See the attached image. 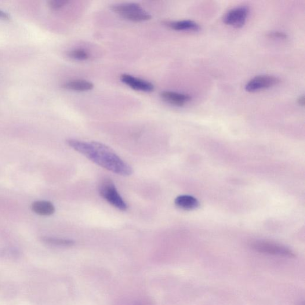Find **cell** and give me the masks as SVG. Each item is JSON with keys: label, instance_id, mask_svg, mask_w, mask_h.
<instances>
[{"label": "cell", "instance_id": "cell-1", "mask_svg": "<svg viewBox=\"0 0 305 305\" xmlns=\"http://www.w3.org/2000/svg\"><path fill=\"white\" fill-rule=\"evenodd\" d=\"M67 143L91 161L110 171L122 176L132 175V167L106 145L96 141L86 142L75 139L68 140Z\"/></svg>", "mask_w": 305, "mask_h": 305}, {"label": "cell", "instance_id": "cell-2", "mask_svg": "<svg viewBox=\"0 0 305 305\" xmlns=\"http://www.w3.org/2000/svg\"><path fill=\"white\" fill-rule=\"evenodd\" d=\"M111 9L116 14L133 21L139 23L151 19L150 14L137 3L119 4L112 6Z\"/></svg>", "mask_w": 305, "mask_h": 305}, {"label": "cell", "instance_id": "cell-3", "mask_svg": "<svg viewBox=\"0 0 305 305\" xmlns=\"http://www.w3.org/2000/svg\"><path fill=\"white\" fill-rule=\"evenodd\" d=\"M99 191L101 197L121 210H125L127 205L119 194L113 181L110 179H105L100 184Z\"/></svg>", "mask_w": 305, "mask_h": 305}, {"label": "cell", "instance_id": "cell-4", "mask_svg": "<svg viewBox=\"0 0 305 305\" xmlns=\"http://www.w3.org/2000/svg\"><path fill=\"white\" fill-rule=\"evenodd\" d=\"M252 247L256 251L267 255L287 257L295 256V253L290 249L273 242L257 241L252 243Z\"/></svg>", "mask_w": 305, "mask_h": 305}, {"label": "cell", "instance_id": "cell-5", "mask_svg": "<svg viewBox=\"0 0 305 305\" xmlns=\"http://www.w3.org/2000/svg\"><path fill=\"white\" fill-rule=\"evenodd\" d=\"M249 12V8L247 6L235 7L224 14V23L235 28H241L245 25Z\"/></svg>", "mask_w": 305, "mask_h": 305}, {"label": "cell", "instance_id": "cell-6", "mask_svg": "<svg viewBox=\"0 0 305 305\" xmlns=\"http://www.w3.org/2000/svg\"><path fill=\"white\" fill-rule=\"evenodd\" d=\"M278 78L271 75H260L250 79L245 85V90L248 92H255L257 91L270 88L278 84Z\"/></svg>", "mask_w": 305, "mask_h": 305}, {"label": "cell", "instance_id": "cell-7", "mask_svg": "<svg viewBox=\"0 0 305 305\" xmlns=\"http://www.w3.org/2000/svg\"><path fill=\"white\" fill-rule=\"evenodd\" d=\"M121 80L125 85L137 91L148 93L152 92L155 89L154 85L151 82L128 74L122 75Z\"/></svg>", "mask_w": 305, "mask_h": 305}, {"label": "cell", "instance_id": "cell-8", "mask_svg": "<svg viewBox=\"0 0 305 305\" xmlns=\"http://www.w3.org/2000/svg\"><path fill=\"white\" fill-rule=\"evenodd\" d=\"M161 97L165 102L177 106H183L190 102L191 100V97L188 94L170 92V91L162 92Z\"/></svg>", "mask_w": 305, "mask_h": 305}, {"label": "cell", "instance_id": "cell-9", "mask_svg": "<svg viewBox=\"0 0 305 305\" xmlns=\"http://www.w3.org/2000/svg\"><path fill=\"white\" fill-rule=\"evenodd\" d=\"M163 24L176 31H198L201 30V27L198 23L190 20L165 21Z\"/></svg>", "mask_w": 305, "mask_h": 305}, {"label": "cell", "instance_id": "cell-10", "mask_svg": "<svg viewBox=\"0 0 305 305\" xmlns=\"http://www.w3.org/2000/svg\"><path fill=\"white\" fill-rule=\"evenodd\" d=\"M175 204L180 209L190 210L198 208L199 202L197 199L189 195L178 196L175 200Z\"/></svg>", "mask_w": 305, "mask_h": 305}, {"label": "cell", "instance_id": "cell-11", "mask_svg": "<svg viewBox=\"0 0 305 305\" xmlns=\"http://www.w3.org/2000/svg\"><path fill=\"white\" fill-rule=\"evenodd\" d=\"M32 210L38 215L50 216L55 212V208L52 203L48 201H37L32 203Z\"/></svg>", "mask_w": 305, "mask_h": 305}, {"label": "cell", "instance_id": "cell-12", "mask_svg": "<svg viewBox=\"0 0 305 305\" xmlns=\"http://www.w3.org/2000/svg\"><path fill=\"white\" fill-rule=\"evenodd\" d=\"M63 87L65 89L76 91V92H87L93 89L94 84L86 80L79 79L65 83Z\"/></svg>", "mask_w": 305, "mask_h": 305}, {"label": "cell", "instance_id": "cell-13", "mask_svg": "<svg viewBox=\"0 0 305 305\" xmlns=\"http://www.w3.org/2000/svg\"><path fill=\"white\" fill-rule=\"evenodd\" d=\"M41 241L47 245L59 247H71L75 244V242L71 239L50 237H43Z\"/></svg>", "mask_w": 305, "mask_h": 305}, {"label": "cell", "instance_id": "cell-14", "mask_svg": "<svg viewBox=\"0 0 305 305\" xmlns=\"http://www.w3.org/2000/svg\"><path fill=\"white\" fill-rule=\"evenodd\" d=\"M69 57L77 60H86L89 59L90 54L85 50L75 49L68 53Z\"/></svg>", "mask_w": 305, "mask_h": 305}, {"label": "cell", "instance_id": "cell-15", "mask_svg": "<svg viewBox=\"0 0 305 305\" xmlns=\"http://www.w3.org/2000/svg\"><path fill=\"white\" fill-rule=\"evenodd\" d=\"M70 3L68 0H50L49 5L53 9H59Z\"/></svg>", "mask_w": 305, "mask_h": 305}, {"label": "cell", "instance_id": "cell-16", "mask_svg": "<svg viewBox=\"0 0 305 305\" xmlns=\"http://www.w3.org/2000/svg\"><path fill=\"white\" fill-rule=\"evenodd\" d=\"M268 37L270 38H278V39H286L288 37L284 32L279 31H274L268 34Z\"/></svg>", "mask_w": 305, "mask_h": 305}, {"label": "cell", "instance_id": "cell-17", "mask_svg": "<svg viewBox=\"0 0 305 305\" xmlns=\"http://www.w3.org/2000/svg\"><path fill=\"white\" fill-rule=\"evenodd\" d=\"M0 18L3 19H9V14L3 12V11L0 10Z\"/></svg>", "mask_w": 305, "mask_h": 305}, {"label": "cell", "instance_id": "cell-18", "mask_svg": "<svg viewBox=\"0 0 305 305\" xmlns=\"http://www.w3.org/2000/svg\"><path fill=\"white\" fill-rule=\"evenodd\" d=\"M297 102L298 104L300 105V106H304V96H300L298 100H297Z\"/></svg>", "mask_w": 305, "mask_h": 305}]
</instances>
